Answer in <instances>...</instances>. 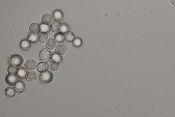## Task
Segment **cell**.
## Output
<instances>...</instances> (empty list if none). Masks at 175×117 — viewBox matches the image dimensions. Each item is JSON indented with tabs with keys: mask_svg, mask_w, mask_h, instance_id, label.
<instances>
[{
	"mask_svg": "<svg viewBox=\"0 0 175 117\" xmlns=\"http://www.w3.org/2000/svg\"><path fill=\"white\" fill-rule=\"evenodd\" d=\"M24 62V58L22 56L18 54L12 55L9 61L11 65L17 67H19L22 66Z\"/></svg>",
	"mask_w": 175,
	"mask_h": 117,
	"instance_id": "obj_1",
	"label": "cell"
},
{
	"mask_svg": "<svg viewBox=\"0 0 175 117\" xmlns=\"http://www.w3.org/2000/svg\"><path fill=\"white\" fill-rule=\"evenodd\" d=\"M54 78L53 73L50 71H47L40 75V81L43 83L49 84L52 82Z\"/></svg>",
	"mask_w": 175,
	"mask_h": 117,
	"instance_id": "obj_2",
	"label": "cell"
},
{
	"mask_svg": "<svg viewBox=\"0 0 175 117\" xmlns=\"http://www.w3.org/2000/svg\"><path fill=\"white\" fill-rule=\"evenodd\" d=\"M52 55L51 52L49 50L44 48L40 52L39 58L41 61L47 63L51 59Z\"/></svg>",
	"mask_w": 175,
	"mask_h": 117,
	"instance_id": "obj_3",
	"label": "cell"
},
{
	"mask_svg": "<svg viewBox=\"0 0 175 117\" xmlns=\"http://www.w3.org/2000/svg\"><path fill=\"white\" fill-rule=\"evenodd\" d=\"M5 81L8 85L10 86H13L18 82V78L17 76L15 75L9 74L6 76Z\"/></svg>",
	"mask_w": 175,
	"mask_h": 117,
	"instance_id": "obj_4",
	"label": "cell"
},
{
	"mask_svg": "<svg viewBox=\"0 0 175 117\" xmlns=\"http://www.w3.org/2000/svg\"><path fill=\"white\" fill-rule=\"evenodd\" d=\"M50 26L52 31L56 33L60 31L62 28V23L60 22L54 20L50 25Z\"/></svg>",
	"mask_w": 175,
	"mask_h": 117,
	"instance_id": "obj_5",
	"label": "cell"
},
{
	"mask_svg": "<svg viewBox=\"0 0 175 117\" xmlns=\"http://www.w3.org/2000/svg\"><path fill=\"white\" fill-rule=\"evenodd\" d=\"M29 31L32 34H39L41 32V26L37 23H33L29 26Z\"/></svg>",
	"mask_w": 175,
	"mask_h": 117,
	"instance_id": "obj_6",
	"label": "cell"
},
{
	"mask_svg": "<svg viewBox=\"0 0 175 117\" xmlns=\"http://www.w3.org/2000/svg\"><path fill=\"white\" fill-rule=\"evenodd\" d=\"M53 18L51 14H45L43 15L41 18V22L44 24L49 26L53 22Z\"/></svg>",
	"mask_w": 175,
	"mask_h": 117,
	"instance_id": "obj_7",
	"label": "cell"
},
{
	"mask_svg": "<svg viewBox=\"0 0 175 117\" xmlns=\"http://www.w3.org/2000/svg\"><path fill=\"white\" fill-rule=\"evenodd\" d=\"M25 68L28 71H32L37 68L36 63L33 59H29L26 61L24 64Z\"/></svg>",
	"mask_w": 175,
	"mask_h": 117,
	"instance_id": "obj_8",
	"label": "cell"
},
{
	"mask_svg": "<svg viewBox=\"0 0 175 117\" xmlns=\"http://www.w3.org/2000/svg\"><path fill=\"white\" fill-rule=\"evenodd\" d=\"M67 50V48L66 45L61 44L56 46L55 50V52L56 54L62 56L66 54Z\"/></svg>",
	"mask_w": 175,
	"mask_h": 117,
	"instance_id": "obj_9",
	"label": "cell"
},
{
	"mask_svg": "<svg viewBox=\"0 0 175 117\" xmlns=\"http://www.w3.org/2000/svg\"><path fill=\"white\" fill-rule=\"evenodd\" d=\"M54 39L58 44H62L66 40L65 34L59 32L56 33L54 36Z\"/></svg>",
	"mask_w": 175,
	"mask_h": 117,
	"instance_id": "obj_10",
	"label": "cell"
},
{
	"mask_svg": "<svg viewBox=\"0 0 175 117\" xmlns=\"http://www.w3.org/2000/svg\"><path fill=\"white\" fill-rule=\"evenodd\" d=\"M37 70L40 73H43L47 71L49 68V65L45 62H41L38 63L37 66Z\"/></svg>",
	"mask_w": 175,
	"mask_h": 117,
	"instance_id": "obj_11",
	"label": "cell"
},
{
	"mask_svg": "<svg viewBox=\"0 0 175 117\" xmlns=\"http://www.w3.org/2000/svg\"><path fill=\"white\" fill-rule=\"evenodd\" d=\"M53 17L55 20L58 21L60 22L65 19L62 11L60 10H56L53 12Z\"/></svg>",
	"mask_w": 175,
	"mask_h": 117,
	"instance_id": "obj_12",
	"label": "cell"
},
{
	"mask_svg": "<svg viewBox=\"0 0 175 117\" xmlns=\"http://www.w3.org/2000/svg\"><path fill=\"white\" fill-rule=\"evenodd\" d=\"M37 78V74L35 72L33 71H29L27 73L26 79L28 81L33 82Z\"/></svg>",
	"mask_w": 175,
	"mask_h": 117,
	"instance_id": "obj_13",
	"label": "cell"
},
{
	"mask_svg": "<svg viewBox=\"0 0 175 117\" xmlns=\"http://www.w3.org/2000/svg\"><path fill=\"white\" fill-rule=\"evenodd\" d=\"M27 39H25L21 41L20 43V47L23 51H26L30 48L31 43Z\"/></svg>",
	"mask_w": 175,
	"mask_h": 117,
	"instance_id": "obj_14",
	"label": "cell"
},
{
	"mask_svg": "<svg viewBox=\"0 0 175 117\" xmlns=\"http://www.w3.org/2000/svg\"><path fill=\"white\" fill-rule=\"evenodd\" d=\"M25 85L23 81H18L14 86V89L18 93H21L24 91L25 89Z\"/></svg>",
	"mask_w": 175,
	"mask_h": 117,
	"instance_id": "obj_15",
	"label": "cell"
},
{
	"mask_svg": "<svg viewBox=\"0 0 175 117\" xmlns=\"http://www.w3.org/2000/svg\"><path fill=\"white\" fill-rule=\"evenodd\" d=\"M46 46L48 49L49 50H53L56 47V43L54 39L50 38L47 41Z\"/></svg>",
	"mask_w": 175,
	"mask_h": 117,
	"instance_id": "obj_16",
	"label": "cell"
},
{
	"mask_svg": "<svg viewBox=\"0 0 175 117\" xmlns=\"http://www.w3.org/2000/svg\"><path fill=\"white\" fill-rule=\"evenodd\" d=\"M6 96L9 98H12L14 96L16 93V90L12 87H8L6 89L5 91Z\"/></svg>",
	"mask_w": 175,
	"mask_h": 117,
	"instance_id": "obj_17",
	"label": "cell"
},
{
	"mask_svg": "<svg viewBox=\"0 0 175 117\" xmlns=\"http://www.w3.org/2000/svg\"><path fill=\"white\" fill-rule=\"evenodd\" d=\"M60 66L59 63L53 61L50 62L49 64L50 70L53 71H57L59 69Z\"/></svg>",
	"mask_w": 175,
	"mask_h": 117,
	"instance_id": "obj_18",
	"label": "cell"
},
{
	"mask_svg": "<svg viewBox=\"0 0 175 117\" xmlns=\"http://www.w3.org/2000/svg\"><path fill=\"white\" fill-rule=\"evenodd\" d=\"M38 41L39 42L43 44L47 42L48 38V35L46 33H41L38 35Z\"/></svg>",
	"mask_w": 175,
	"mask_h": 117,
	"instance_id": "obj_19",
	"label": "cell"
},
{
	"mask_svg": "<svg viewBox=\"0 0 175 117\" xmlns=\"http://www.w3.org/2000/svg\"><path fill=\"white\" fill-rule=\"evenodd\" d=\"M27 72V71L24 67H20L19 68V71L16 75L20 79H24L25 78H26V75Z\"/></svg>",
	"mask_w": 175,
	"mask_h": 117,
	"instance_id": "obj_20",
	"label": "cell"
},
{
	"mask_svg": "<svg viewBox=\"0 0 175 117\" xmlns=\"http://www.w3.org/2000/svg\"><path fill=\"white\" fill-rule=\"evenodd\" d=\"M19 71V68L10 65L8 68V73L9 74L12 75H17Z\"/></svg>",
	"mask_w": 175,
	"mask_h": 117,
	"instance_id": "obj_21",
	"label": "cell"
},
{
	"mask_svg": "<svg viewBox=\"0 0 175 117\" xmlns=\"http://www.w3.org/2000/svg\"><path fill=\"white\" fill-rule=\"evenodd\" d=\"M52 61H56L59 63H61L62 61V56L56 53H53L52 55Z\"/></svg>",
	"mask_w": 175,
	"mask_h": 117,
	"instance_id": "obj_22",
	"label": "cell"
},
{
	"mask_svg": "<svg viewBox=\"0 0 175 117\" xmlns=\"http://www.w3.org/2000/svg\"><path fill=\"white\" fill-rule=\"evenodd\" d=\"M66 40L68 42H71L74 41L75 38V35L74 33L71 32H69L66 34Z\"/></svg>",
	"mask_w": 175,
	"mask_h": 117,
	"instance_id": "obj_23",
	"label": "cell"
},
{
	"mask_svg": "<svg viewBox=\"0 0 175 117\" xmlns=\"http://www.w3.org/2000/svg\"><path fill=\"white\" fill-rule=\"evenodd\" d=\"M27 39L30 42H31L32 43H36L38 41V38L37 35L33 34L31 33H29Z\"/></svg>",
	"mask_w": 175,
	"mask_h": 117,
	"instance_id": "obj_24",
	"label": "cell"
},
{
	"mask_svg": "<svg viewBox=\"0 0 175 117\" xmlns=\"http://www.w3.org/2000/svg\"><path fill=\"white\" fill-rule=\"evenodd\" d=\"M41 27V32L44 33H46L50 32V26L41 23L40 24Z\"/></svg>",
	"mask_w": 175,
	"mask_h": 117,
	"instance_id": "obj_25",
	"label": "cell"
},
{
	"mask_svg": "<svg viewBox=\"0 0 175 117\" xmlns=\"http://www.w3.org/2000/svg\"><path fill=\"white\" fill-rule=\"evenodd\" d=\"M83 43L82 40L79 37L75 38L73 42V44L74 46L76 48H79L81 46Z\"/></svg>",
	"mask_w": 175,
	"mask_h": 117,
	"instance_id": "obj_26",
	"label": "cell"
},
{
	"mask_svg": "<svg viewBox=\"0 0 175 117\" xmlns=\"http://www.w3.org/2000/svg\"><path fill=\"white\" fill-rule=\"evenodd\" d=\"M69 26L65 23H62V28L60 32L62 33L63 34H66L68 32H69Z\"/></svg>",
	"mask_w": 175,
	"mask_h": 117,
	"instance_id": "obj_27",
	"label": "cell"
},
{
	"mask_svg": "<svg viewBox=\"0 0 175 117\" xmlns=\"http://www.w3.org/2000/svg\"><path fill=\"white\" fill-rule=\"evenodd\" d=\"M171 2L173 6H175V0H171Z\"/></svg>",
	"mask_w": 175,
	"mask_h": 117,
	"instance_id": "obj_28",
	"label": "cell"
}]
</instances>
